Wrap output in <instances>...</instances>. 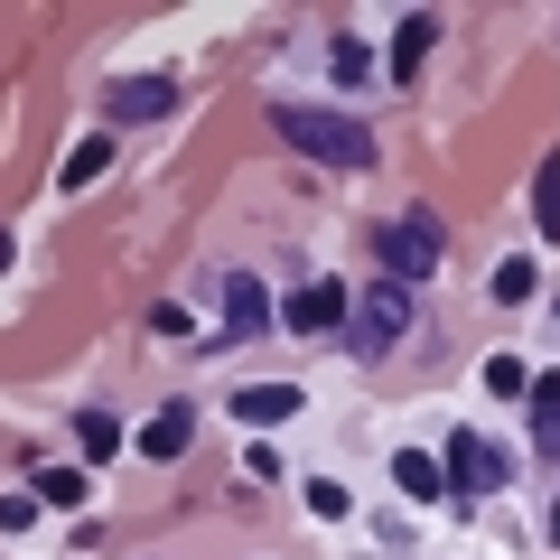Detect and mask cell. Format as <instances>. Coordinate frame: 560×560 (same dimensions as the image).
Segmentation results:
<instances>
[{
  "label": "cell",
  "instance_id": "ffe728a7",
  "mask_svg": "<svg viewBox=\"0 0 560 560\" xmlns=\"http://www.w3.org/2000/svg\"><path fill=\"white\" fill-rule=\"evenodd\" d=\"M308 504H318V523H337V514H355V495H346L337 477H318V486H308Z\"/></svg>",
  "mask_w": 560,
  "mask_h": 560
},
{
  "label": "cell",
  "instance_id": "6da1fadb",
  "mask_svg": "<svg viewBox=\"0 0 560 560\" xmlns=\"http://www.w3.org/2000/svg\"><path fill=\"white\" fill-rule=\"evenodd\" d=\"M280 140L290 150H308V160H337V168H374V131L346 113H318V103H280Z\"/></svg>",
  "mask_w": 560,
  "mask_h": 560
},
{
  "label": "cell",
  "instance_id": "7a4b0ae2",
  "mask_svg": "<svg viewBox=\"0 0 560 560\" xmlns=\"http://www.w3.org/2000/svg\"><path fill=\"white\" fill-rule=\"evenodd\" d=\"M401 327H411V290H401V280H374L355 300V318H346V346H355V355H393Z\"/></svg>",
  "mask_w": 560,
  "mask_h": 560
},
{
  "label": "cell",
  "instance_id": "5b68a950",
  "mask_svg": "<svg viewBox=\"0 0 560 560\" xmlns=\"http://www.w3.org/2000/svg\"><path fill=\"white\" fill-rule=\"evenodd\" d=\"M383 261H393L401 290H411V280H430V271H440V224H430V215H401L393 234H383Z\"/></svg>",
  "mask_w": 560,
  "mask_h": 560
},
{
  "label": "cell",
  "instance_id": "8fae6325",
  "mask_svg": "<svg viewBox=\"0 0 560 560\" xmlns=\"http://www.w3.org/2000/svg\"><path fill=\"white\" fill-rule=\"evenodd\" d=\"M430 47H440V20H430V10H411V20L393 28V75H411V66L430 57Z\"/></svg>",
  "mask_w": 560,
  "mask_h": 560
},
{
  "label": "cell",
  "instance_id": "9c48e42d",
  "mask_svg": "<svg viewBox=\"0 0 560 560\" xmlns=\"http://www.w3.org/2000/svg\"><path fill=\"white\" fill-rule=\"evenodd\" d=\"M224 327H234V337H253V327H271V290H261L253 271H234V280H224Z\"/></svg>",
  "mask_w": 560,
  "mask_h": 560
},
{
  "label": "cell",
  "instance_id": "ba28073f",
  "mask_svg": "<svg viewBox=\"0 0 560 560\" xmlns=\"http://www.w3.org/2000/svg\"><path fill=\"white\" fill-rule=\"evenodd\" d=\"M290 411H300V383H243V393H234L243 430H271V420H290Z\"/></svg>",
  "mask_w": 560,
  "mask_h": 560
},
{
  "label": "cell",
  "instance_id": "52a82bcc",
  "mask_svg": "<svg viewBox=\"0 0 560 560\" xmlns=\"http://www.w3.org/2000/svg\"><path fill=\"white\" fill-rule=\"evenodd\" d=\"M187 440H197V411H187V401H168V411H150L140 420V458H187Z\"/></svg>",
  "mask_w": 560,
  "mask_h": 560
},
{
  "label": "cell",
  "instance_id": "44dd1931",
  "mask_svg": "<svg viewBox=\"0 0 560 560\" xmlns=\"http://www.w3.org/2000/svg\"><path fill=\"white\" fill-rule=\"evenodd\" d=\"M551 541H560V514H551Z\"/></svg>",
  "mask_w": 560,
  "mask_h": 560
},
{
  "label": "cell",
  "instance_id": "ac0fdd59",
  "mask_svg": "<svg viewBox=\"0 0 560 560\" xmlns=\"http://www.w3.org/2000/svg\"><path fill=\"white\" fill-rule=\"evenodd\" d=\"M38 504H84V467H38Z\"/></svg>",
  "mask_w": 560,
  "mask_h": 560
},
{
  "label": "cell",
  "instance_id": "277c9868",
  "mask_svg": "<svg viewBox=\"0 0 560 560\" xmlns=\"http://www.w3.org/2000/svg\"><path fill=\"white\" fill-rule=\"evenodd\" d=\"M178 113V84L168 75H113L103 84V121H168Z\"/></svg>",
  "mask_w": 560,
  "mask_h": 560
},
{
  "label": "cell",
  "instance_id": "30bf717a",
  "mask_svg": "<svg viewBox=\"0 0 560 560\" xmlns=\"http://www.w3.org/2000/svg\"><path fill=\"white\" fill-rule=\"evenodd\" d=\"M393 486H401V495H411V504H440V495H448L440 458H420V448H401V458H393Z\"/></svg>",
  "mask_w": 560,
  "mask_h": 560
},
{
  "label": "cell",
  "instance_id": "2e32d148",
  "mask_svg": "<svg viewBox=\"0 0 560 560\" xmlns=\"http://www.w3.org/2000/svg\"><path fill=\"white\" fill-rule=\"evenodd\" d=\"M486 393H504V401H533V374H523V355H495V364H486Z\"/></svg>",
  "mask_w": 560,
  "mask_h": 560
},
{
  "label": "cell",
  "instance_id": "d6986e66",
  "mask_svg": "<svg viewBox=\"0 0 560 560\" xmlns=\"http://www.w3.org/2000/svg\"><path fill=\"white\" fill-rule=\"evenodd\" d=\"M495 300H504V308L533 300V261H504V271H495Z\"/></svg>",
  "mask_w": 560,
  "mask_h": 560
},
{
  "label": "cell",
  "instance_id": "4fadbf2b",
  "mask_svg": "<svg viewBox=\"0 0 560 560\" xmlns=\"http://www.w3.org/2000/svg\"><path fill=\"white\" fill-rule=\"evenodd\" d=\"M103 168H113V140L94 131V140H75V150H66V168H57V178H66V187H94Z\"/></svg>",
  "mask_w": 560,
  "mask_h": 560
},
{
  "label": "cell",
  "instance_id": "3957f363",
  "mask_svg": "<svg viewBox=\"0 0 560 560\" xmlns=\"http://www.w3.org/2000/svg\"><path fill=\"white\" fill-rule=\"evenodd\" d=\"M355 308H346V280H300L290 300H280V327L290 337H327V327H346Z\"/></svg>",
  "mask_w": 560,
  "mask_h": 560
},
{
  "label": "cell",
  "instance_id": "7c38bea8",
  "mask_svg": "<svg viewBox=\"0 0 560 560\" xmlns=\"http://www.w3.org/2000/svg\"><path fill=\"white\" fill-rule=\"evenodd\" d=\"M533 448H541V458H560V374L533 383Z\"/></svg>",
  "mask_w": 560,
  "mask_h": 560
},
{
  "label": "cell",
  "instance_id": "5bb4252c",
  "mask_svg": "<svg viewBox=\"0 0 560 560\" xmlns=\"http://www.w3.org/2000/svg\"><path fill=\"white\" fill-rule=\"evenodd\" d=\"M533 215H541V234H560V150L541 160V178H533Z\"/></svg>",
  "mask_w": 560,
  "mask_h": 560
},
{
  "label": "cell",
  "instance_id": "e0dca14e",
  "mask_svg": "<svg viewBox=\"0 0 560 560\" xmlns=\"http://www.w3.org/2000/svg\"><path fill=\"white\" fill-rule=\"evenodd\" d=\"M327 66H337V84H364V75H374V47H364V38H337V47H327Z\"/></svg>",
  "mask_w": 560,
  "mask_h": 560
},
{
  "label": "cell",
  "instance_id": "9a60e30c",
  "mask_svg": "<svg viewBox=\"0 0 560 560\" xmlns=\"http://www.w3.org/2000/svg\"><path fill=\"white\" fill-rule=\"evenodd\" d=\"M75 440H84V458L103 467V458H113V448H121V420H103V411H84V420H75Z\"/></svg>",
  "mask_w": 560,
  "mask_h": 560
},
{
  "label": "cell",
  "instance_id": "8992f818",
  "mask_svg": "<svg viewBox=\"0 0 560 560\" xmlns=\"http://www.w3.org/2000/svg\"><path fill=\"white\" fill-rule=\"evenodd\" d=\"M440 477H448V495H495V486H504V458L477 440V430H458L448 458H440Z\"/></svg>",
  "mask_w": 560,
  "mask_h": 560
}]
</instances>
